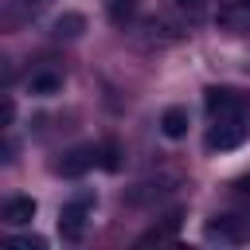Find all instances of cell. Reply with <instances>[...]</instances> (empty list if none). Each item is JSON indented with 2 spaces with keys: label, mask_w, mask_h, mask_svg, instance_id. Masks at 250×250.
I'll list each match as a JSON object with an SVG mask.
<instances>
[{
  "label": "cell",
  "mask_w": 250,
  "mask_h": 250,
  "mask_svg": "<svg viewBox=\"0 0 250 250\" xmlns=\"http://www.w3.org/2000/svg\"><path fill=\"white\" fill-rule=\"evenodd\" d=\"M98 156H102V152H98L94 145L70 148V152H66V156H62L59 164H55V172H59V176H66V180H78V176H86V172H90V168L98 164Z\"/></svg>",
  "instance_id": "obj_3"
},
{
  "label": "cell",
  "mask_w": 250,
  "mask_h": 250,
  "mask_svg": "<svg viewBox=\"0 0 250 250\" xmlns=\"http://www.w3.org/2000/svg\"><path fill=\"white\" fill-rule=\"evenodd\" d=\"M207 234H211V238H227V242H234V238H238V227H234L230 215H219L215 223H207Z\"/></svg>",
  "instance_id": "obj_9"
},
{
  "label": "cell",
  "mask_w": 250,
  "mask_h": 250,
  "mask_svg": "<svg viewBox=\"0 0 250 250\" xmlns=\"http://www.w3.org/2000/svg\"><path fill=\"white\" fill-rule=\"evenodd\" d=\"M160 133L172 137V141H180V137L188 133V109H184V105H168V109L160 113Z\"/></svg>",
  "instance_id": "obj_6"
},
{
  "label": "cell",
  "mask_w": 250,
  "mask_h": 250,
  "mask_svg": "<svg viewBox=\"0 0 250 250\" xmlns=\"http://www.w3.org/2000/svg\"><path fill=\"white\" fill-rule=\"evenodd\" d=\"M246 137H250L246 117H219L215 129L207 133V148H215V152H230V148H238Z\"/></svg>",
  "instance_id": "obj_1"
},
{
  "label": "cell",
  "mask_w": 250,
  "mask_h": 250,
  "mask_svg": "<svg viewBox=\"0 0 250 250\" xmlns=\"http://www.w3.org/2000/svg\"><path fill=\"white\" fill-rule=\"evenodd\" d=\"M117 164H121V160H117V145H113V141L102 145V168H105V172H117Z\"/></svg>",
  "instance_id": "obj_11"
},
{
  "label": "cell",
  "mask_w": 250,
  "mask_h": 250,
  "mask_svg": "<svg viewBox=\"0 0 250 250\" xmlns=\"http://www.w3.org/2000/svg\"><path fill=\"white\" fill-rule=\"evenodd\" d=\"M12 246H20V250H43V238H12Z\"/></svg>",
  "instance_id": "obj_12"
},
{
  "label": "cell",
  "mask_w": 250,
  "mask_h": 250,
  "mask_svg": "<svg viewBox=\"0 0 250 250\" xmlns=\"http://www.w3.org/2000/svg\"><path fill=\"white\" fill-rule=\"evenodd\" d=\"M242 4H250V0H242Z\"/></svg>",
  "instance_id": "obj_15"
},
{
  "label": "cell",
  "mask_w": 250,
  "mask_h": 250,
  "mask_svg": "<svg viewBox=\"0 0 250 250\" xmlns=\"http://www.w3.org/2000/svg\"><path fill=\"white\" fill-rule=\"evenodd\" d=\"M90 195H78V199H70L66 207H62V215H59V227H62V238H70V242H78L82 238V227H86V211H90Z\"/></svg>",
  "instance_id": "obj_4"
},
{
  "label": "cell",
  "mask_w": 250,
  "mask_h": 250,
  "mask_svg": "<svg viewBox=\"0 0 250 250\" xmlns=\"http://www.w3.org/2000/svg\"><path fill=\"white\" fill-rule=\"evenodd\" d=\"M242 191H246V195H250V176H242Z\"/></svg>",
  "instance_id": "obj_13"
},
{
  "label": "cell",
  "mask_w": 250,
  "mask_h": 250,
  "mask_svg": "<svg viewBox=\"0 0 250 250\" xmlns=\"http://www.w3.org/2000/svg\"><path fill=\"white\" fill-rule=\"evenodd\" d=\"M31 219H35V199H31V195H12V199L4 203V223L23 227V223H31Z\"/></svg>",
  "instance_id": "obj_5"
},
{
  "label": "cell",
  "mask_w": 250,
  "mask_h": 250,
  "mask_svg": "<svg viewBox=\"0 0 250 250\" xmlns=\"http://www.w3.org/2000/svg\"><path fill=\"white\" fill-rule=\"evenodd\" d=\"M82 27H86V16H78V12H62L59 20H55V35L62 39H74V35H82Z\"/></svg>",
  "instance_id": "obj_8"
},
{
  "label": "cell",
  "mask_w": 250,
  "mask_h": 250,
  "mask_svg": "<svg viewBox=\"0 0 250 250\" xmlns=\"http://www.w3.org/2000/svg\"><path fill=\"white\" fill-rule=\"evenodd\" d=\"M27 90H31V94H39V98H51V94H59V90H62V74H51V70L31 74Z\"/></svg>",
  "instance_id": "obj_7"
},
{
  "label": "cell",
  "mask_w": 250,
  "mask_h": 250,
  "mask_svg": "<svg viewBox=\"0 0 250 250\" xmlns=\"http://www.w3.org/2000/svg\"><path fill=\"white\" fill-rule=\"evenodd\" d=\"M105 12L113 23H125L133 12H137V0H105Z\"/></svg>",
  "instance_id": "obj_10"
},
{
  "label": "cell",
  "mask_w": 250,
  "mask_h": 250,
  "mask_svg": "<svg viewBox=\"0 0 250 250\" xmlns=\"http://www.w3.org/2000/svg\"><path fill=\"white\" fill-rule=\"evenodd\" d=\"M203 105H207L211 121H219V117H246V98H242V94H234V90H227V86L207 90Z\"/></svg>",
  "instance_id": "obj_2"
},
{
  "label": "cell",
  "mask_w": 250,
  "mask_h": 250,
  "mask_svg": "<svg viewBox=\"0 0 250 250\" xmlns=\"http://www.w3.org/2000/svg\"><path fill=\"white\" fill-rule=\"evenodd\" d=\"M176 4H184V8H195V4H199V0H176Z\"/></svg>",
  "instance_id": "obj_14"
}]
</instances>
